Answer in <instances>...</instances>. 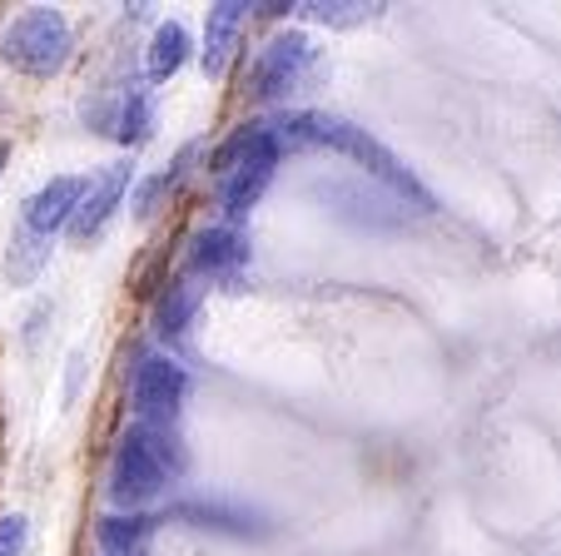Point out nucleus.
I'll list each match as a JSON object with an SVG mask.
<instances>
[{
  "mask_svg": "<svg viewBox=\"0 0 561 556\" xmlns=\"http://www.w3.org/2000/svg\"><path fill=\"white\" fill-rule=\"evenodd\" d=\"M274 135L284 149H333V155H348L358 169H368L373 179H382L398 200H413L417 209H433V194L417 184V174L392 155L388 145L358 129L353 120H339V115H323V110H304V115H284L274 120Z\"/></svg>",
  "mask_w": 561,
  "mask_h": 556,
  "instance_id": "obj_1",
  "label": "nucleus"
},
{
  "mask_svg": "<svg viewBox=\"0 0 561 556\" xmlns=\"http://www.w3.org/2000/svg\"><path fill=\"white\" fill-rule=\"evenodd\" d=\"M184 467V452H180V438L174 428H154V422H135L125 438L115 442V457H110V502L119 512H145L170 477Z\"/></svg>",
  "mask_w": 561,
  "mask_h": 556,
  "instance_id": "obj_2",
  "label": "nucleus"
},
{
  "mask_svg": "<svg viewBox=\"0 0 561 556\" xmlns=\"http://www.w3.org/2000/svg\"><path fill=\"white\" fill-rule=\"evenodd\" d=\"M75 55V31L55 5H31L21 11L5 35H0V60L31 80H55Z\"/></svg>",
  "mask_w": 561,
  "mask_h": 556,
  "instance_id": "obj_3",
  "label": "nucleus"
},
{
  "mask_svg": "<svg viewBox=\"0 0 561 556\" xmlns=\"http://www.w3.org/2000/svg\"><path fill=\"white\" fill-rule=\"evenodd\" d=\"M318 50L313 41H308L304 31H284L274 35V41L264 45V50L254 55V65H249V100H259V105H274V100H288L298 95V84L308 80V70H313Z\"/></svg>",
  "mask_w": 561,
  "mask_h": 556,
  "instance_id": "obj_4",
  "label": "nucleus"
},
{
  "mask_svg": "<svg viewBox=\"0 0 561 556\" xmlns=\"http://www.w3.org/2000/svg\"><path fill=\"white\" fill-rule=\"evenodd\" d=\"M190 367H180L164 353H145L129 373V408L139 422H154V428H174L184 398H190Z\"/></svg>",
  "mask_w": 561,
  "mask_h": 556,
  "instance_id": "obj_5",
  "label": "nucleus"
},
{
  "mask_svg": "<svg viewBox=\"0 0 561 556\" xmlns=\"http://www.w3.org/2000/svg\"><path fill=\"white\" fill-rule=\"evenodd\" d=\"M278 159H284V145H278L274 125H264V135H259L254 155H249L244 164L233 169V174H224V184H219L224 224H244V219H249V209H254V204L264 200V190L274 184Z\"/></svg>",
  "mask_w": 561,
  "mask_h": 556,
  "instance_id": "obj_6",
  "label": "nucleus"
},
{
  "mask_svg": "<svg viewBox=\"0 0 561 556\" xmlns=\"http://www.w3.org/2000/svg\"><path fill=\"white\" fill-rule=\"evenodd\" d=\"M85 194H90V174H55L50 184H41V190L25 200L21 224L31 234H41V239H55L60 229H70L75 224V214H80Z\"/></svg>",
  "mask_w": 561,
  "mask_h": 556,
  "instance_id": "obj_7",
  "label": "nucleus"
},
{
  "mask_svg": "<svg viewBox=\"0 0 561 556\" xmlns=\"http://www.w3.org/2000/svg\"><path fill=\"white\" fill-rule=\"evenodd\" d=\"M129 184H135V164H125V159H119V164H105L95 179H90L85 204H80V214H75V224L65 234H70L75 243L100 239V234H105V224L115 219V209L125 204Z\"/></svg>",
  "mask_w": 561,
  "mask_h": 556,
  "instance_id": "obj_8",
  "label": "nucleus"
},
{
  "mask_svg": "<svg viewBox=\"0 0 561 556\" xmlns=\"http://www.w3.org/2000/svg\"><path fill=\"white\" fill-rule=\"evenodd\" d=\"M249 263V239L239 224H209L190 239V269L204 279H229Z\"/></svg>",
  "mask_w": 561,
  "mask_h": 556,
  "instance_id": "obj_9",
  "label": "nucleus"
},
{
  "mask_svg": "<svg viewBox=\"0 0 561 556\" xmlns=\"http://www.w3.org/2000/svg\"><path fill=\"white\" fill-rule=\"evenodd\" d=\"M249 11H254V5H244V0H219V5H209V21H204V55H199L209 80H224V75H229Z\"/></svg>",
  "mask_w": 561,
  "mask_h": 556,
  "instance_id": "obj_10",
  "label": "nucleus"
},
{
  "mask_svg": "<svg viewBox=\"0 0 561 556\" xmlns=\"http://www.w3.org/2000/svg\"><path fill=\"white\" fill-rule=\"evenodd\" d=\"M190 31H184L180 21H159L154 25V35H149V45H145V80L149 84H164V80H174V75L184 70V60H190Z\"/></svg>",
  "mask_w": 561,
  "mask_h": 556,
  "instance_id": "obj_11",
  "label": "nucleus"
},
{
  "mask_svg": "<svg viewBox=\"0 0 561 556\" xmlns=\"http://www.w3.org/2000/svg\"><path fill=\"white\" fill-rule=\"evenodd\" d=\"M199 149H204L199 139H194V145H184L180 155H174V164H164L159 174H149L145 184H139V190H135V214H139V219H154V214L164 209V200H174V194H180V184L190 179V164L199 159Z\"/></svg>",
  "mask_w": 561,
  "mask_h": 556,
  "instance_id": "obj_12",
  "label": "nucleus"
},
{
  "mask_svg": "<svg viewBox=\"0 0 561 556\" xmlns=\"http://www.w3.org/2000/svg\"><path fill=\"white\" fill-rule=\"evenodd\" d=\"M149 532H154V517L149 512H105L95 522V542L105 556H139Z\"/></svg>",
  "mask_w": 561,
  "mask_h": 556,
  "instance_id": "obj_13",
  "label": "nucleus"
},
{
  "mask_svg": "<svg viewBox=\"0 0 561 556\" xmlns=\"http://www.w3.org/2000/svg\"><path fill=\"white\" fill-rule=\"evenodd\" d=\"M199 298H204V288L194 284V279H174V284H164V294L154 298V333L159 338H180L184 328H190V318L199 314Z\"/></svg>",
  "mask_w": 561,
  "mask_h": 556,
  "instance_id": "obj_14",
  "label": "nucleus"
},
{
  "mask_svg": "<svg viewBox=\"0 0 561 556\" xmlns=\"http://www.w3.org/2000/svg\"><path fill=\"white\" fill-rule=\"evenodd\" d=\"M154 125V100H149V84H119L115 95V139L119 145H139Z\"/></svg>",
  "mask_w": 561,
  "mask_h": 556,
  "instance_id": "obj_15",
  "label": "nucleus"
},
{
  "mask_svg": "<svg viewBox=\"0 0 561 556\" xmlns=\"http://www.w3.org/2000/svg\"><path fill=\"white\" fill-rule=\"evenodd\" d=\"M45 263H50V239H41V234H31L21 224V229H15V239H11V253H5V279H11L15 288H25V284H35V279H41Z\"/></svg>",
  "mask_w": 561,
  "mask_h": 556,
  "instance_id": "obj_16",
  "label": "nucleus"
},
{
  "mask_svg": "<svg viewBox=\"0 0 561 556\" xmlns=\"http://www.w3.org/2000/svg\"><path fill=\"white\" fill-rule=\"evenodd\" d=\"M382 5H323V0H313V5H298V15L304 21H318V25H363L373 21Z\"/></svg>",
  "mask_w": 561,
  "mask_h": 556,
  "instance_id": "obj_17",
  "label": "nucleus"
},
{
  "mask_svg": "<svg viewBox=\"0 0 561 556\" xmlns=\"http://www.w3.org/2000/svg\"><path fill=\"white\" fill-rule=\"evenodd\" d=\"M0 556H31V522H25V512L0 517Z\"/></svg>",
  "mask_w": 561,
  "mask_h": 556,
  "instance_id": "obj_18",
  "label": "nucleus"
},
{
  "mask_svg": "<svg viewBox=\"0 0 561 556\" xmlns=\"http://www.w3.org/2000/svg\"><path fill=\"white\" fill-rule=\"evenodd\" d=\"M5 164H11V139L0 135V174H5Z\"/></svg>",
  "mask_w": 561,
  "mask_h": 556,
  "instance_id": "obj_19",
  "label": "nucleus"
}]
</instances>
